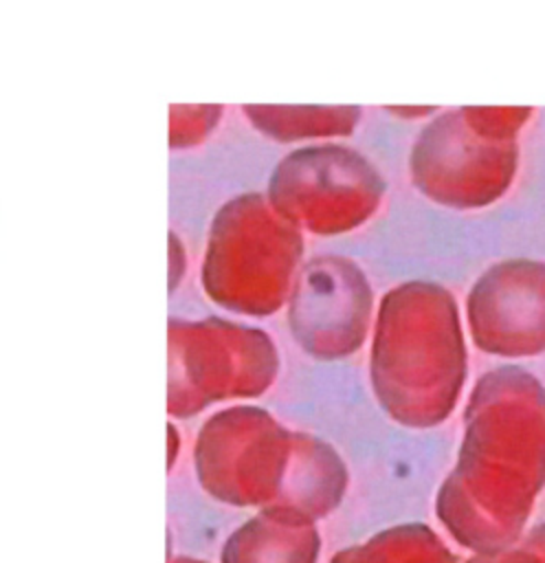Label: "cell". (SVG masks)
Wrapping results in <instances>:
<instances>
[{
    "instance_id": "cell-6",
    "label": "cell",
    "mask_w": 545,
    "mask_h": 563,
    "mask_svg": "<svg viewBox=\"0 0 545 563\" xmlns=\"http://www.w3.org/2000/svg\"><path fill=\"white\" fill-rule=\"evenodd\" d=\"M288 321L297 343L312 356L334 361L358 347L369 308V288L345 257L321 255L297 275Z\"/></svg>"
},
{
    "instance_id": "cell-7",
    "label": "cell",
    "mask_w": 545,
    "mask_h": 563,
    "mask_svg": "<svg viewBox=\"0 0 545 563\" xmlns=\"http://www.w3.org/2000/svg\"><path fill=\"white\" fill-rule=\"evenodd\" d=\"M314 519L283 508H266L231 532L222 563H316Z\"/></svg>"
},
{
    "instance_id": "cell-3",
    "label": "cell",
    "mask_w": 545,
    "mask_h": 563,
    "mask_svg": "<svg viewBox=\"0 0 545 563\" xmlns=\"http://www.w3.org/2000/svg\"><path fill=\"white\" fill-rule=\"evenodd\" d=\"M385 178L343 143L301 145L279 158L266 185L270 205L299 229L338 235L360 227L385 196Z\"/></svg>"
},
{
    "instance_id": "cell-12",
    "label": "cell",
    "mask_w": 545,
    "mask_h": 563,
    "mask_svg": "<svg viewBox=\"0 0 545 563\" xmlns=\"http://www.w3.org/2000/svg\"><path fill=\"white\" fill-rule=\"evenodd\" d=\"M174 563H202V561H196V559H185V556H180V559H176Z\"/></svg>"
},
{
    "instance_id": "cell-2",
    "label": "cell",
    "mask_w": 545,
    "mask_h": 563,
    "mask_svg": "<svg viewBox=\"0 0 545 563\" xmlns=\"http://www.w3.org/2000/svg\"><path fill=\"white\" fill-rule=\"evenodd\" d=\"M301 253V229L266 194L244 191L226 200L211 220L202 286L229 310L270 314L290 297Z\"/></svg>"
},
{
    "instance_id": "cell-10",
    "label": "cell",
    "mask_w": 545,
    "mask_h": 563,
    "mask_svg": "<svg viewBox=\"0 0 545 563\" xmlns=\"http://www.w3.org/2000/svg\"><path fill=\"white\" fill-rule=\"evenodd\" d=\"M459 110L477 134L494 141H516L534 117L530 106H459Z\"/></svg>"
},
{
    "instance_id": "cell-4",
    "label": "cell",
    "mask_w": 545,
    "mask_h": 563,
    "mask_svg": "<svg viewBox=\"0 0 545 563\" xmlns=\"http://www.w3.org/2000/svg\"><path fill=\"white\" fill-rule=\"evenodd\" d=\"M277 374L268 334L222 319L169 323V411L185 418L202 407L262 394Z\"/></svg>"
},
{
    "instance_id": "cell-5",
    "label": "cell",
    "mask_w": 545,
    "mask_h": 563,
    "mask_svg": "<svg viewBox=\"0 0 545 563\" xmlns=\"http://www.w3.org/2000/svg\"><path fill=\"white\" fill-rule=\"evenodd\" d=\"M519 141L477 134L459 108L426 119L409 150L411 183L435 202L477 207L494 200L519 167Z\"/></svg>"
},
{
    "instance_id": "cell-8",
    "label": "cell",
    "mask_w": 545,
    "mask_h": 563,
    "mask_svg": "<svg viewBox=\"0 0 545 563\" xmlns=\"http://www.w3.org/2000/svg\"><path fill=\"white\" fill-rule=\"evenodd\" d=\"M248 123L270 141L297 143L316 139H345L354 134L363 119L360 106H286L244 103Z\"/></svg>"
},
{
    "instance_id": "cell-11",
    "label": "cell",
    "mask_w": 545,
    "mask_h": 563,
    "mask_svg": "<svg viewBox=\"0 0 545 563\" xmlns=\"http://www.w3.org/2000/svg\"><path fill=\"white\" fill-rule=\"evenodd\" d=\"M385 110L398 119L411 121V119H429L440 112L437 106H385Z\"/></svg>"
},
{
    "instance_id": "cell-1",
    "label": "cell",
    "mask_w": 545,
    "mask_h": 563,
    "mask_svg": "<svg viewBox=\"0 0 545 563\" xmlns=\"http://www.w3.org/2000/svg\"><path fill=\"white\" fill-rule=\"evenodd\" d=\"M196 473L224 504H259L310 519L336 508L347 488L345 464L330 444L292 433L255 407L220 411L202 424Z\"/></svg>"
},
{
    "instance_id": "cell-9",
    "label": "cell",
    "mask_w": 545,
    "mask_h": 563,
    "mask_svg": "<svg viewBox=\"0 0 545 563\" xmlns=\"http://www.w3.org/2000/svg\"><path fill=\"white\" fill-rule=\"evenodd\" d=\"M224 108L220 103H171L167 110L169 150H189L204 143L218 128Z\"/></svg>"
}]
</instances>
